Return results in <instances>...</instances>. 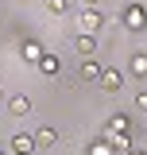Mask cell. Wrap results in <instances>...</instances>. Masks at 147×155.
I'll use <instances>...</instances> for the list:
<instances>
[{
	"mask_svg": "<svg viewBox=\"0 0 147 155\" xmlns=\"http://www.w3.org/2000/svg\"><path fill=\"white\" fill-rule=\"evenodd\" d=\"M31 151H35V140H31L27 132H16V136H12V155H31Z\"/></svg>",
	"mask_w": 147,
	"mask_h": 155,
	"instance_id": "cell-4",
	"label": "cell"
},
{
	"mask_svg": "<svg viewBox=\"0 0 147 155\" xmlns=\"http://www.w3.org/2000/svg\"><path fill=\"white\" fill-rule=\"evenodd\" d=\"M66 4H70V0H47V8H51L54 16H62V12H66Z\"/></svg>",
	"mask_w": 147,
	"mask_h": 155,
	"instance_id": "cell-11",
	"label": "cell"
},
{
	"mask_svg": "<svg viewBox=\"0 0 147 155\" xmlns=\"http://www.w3.org/2000/svg\"><path fill=\"white\" fill-rule=\"evenodd\" d=\"M132 74H136V78H147V54H136V58H132Z\"/></svg>",
	"mask_w": 147,
	"mask_h": 155,
	"instance_id": "cell-10",
	"label": "cell"
},
{
	"mask_svg": "<svg viewBox=\"0 0 147 155\" xmlns=\"http://www.w3.org/2000/svg\"><path fill=\"white\" fill-rule=\"evenodd\" d=\"M0 101H4V89H0Z\"/></svg>",
	"mask_w": 147,
	"mask_h": 155,
	"instance_id": "cell-15",
	"label": "cell"
},
{
	"mask_svg": "<svg viewBox=\"0 0 147 155\" xmlns=\"http://www.w3.org/2000/svg\"><path fill=\"white\" fill-rule=\"evenodd\" d=\"M136 109H139V113H147V89H143V93H136Z\"/></svg>",
	"mask_w": 147,
	"mask_h": 155,
	"instance_id": "cell-12",
	"label": "cell"
},
{
	"mask_svg": "<svg viewBox=\"0 0 147 155\" xmlns=\"http://www.w3.org/2000/svg\"><path fill=\"white\" fill-rule=\"evenodd\" d=\"M85 8H97V0H85Z\"/></svg>",
	"mask_w": 147,
	"mask_h": 155,
	"instance_id": "cell-14",
	"label": "cell"
},
{
	"mask_svg": "<svg viewBox=\"0 0 147 155\" xmlns=\"http://www.w3.org/2000/svg\"><path fill=\"white\" fill-rule=\"evenodd\" d=\"M97 85H101L105 93H120V89H124V74H120V70H101Z\"/></svg>",
	"mask_w": 147,
	"mask_h": 155,
	"instance_id": "cell-2",
	"label": "cell"
},
{
	"mask_svg": "<svg viewBox=\"0 0 147 155\" xmlns=\"http://www.w3.org/2000/svg\"><path fill=\"white\" fill-rule=\"evenodd\" d=\"M124 23H128L132 31H143V27H147V8H143V4H132L128 12H124Z\"/></svg>",
	"mask_w": 147,
	"mask_h": 155,
	"instance_id": "cell-3",
	"label": "cell"
},
{
	"mask_svg": "<svg viewBox=\"0 0 147 155\" xmlns=\"http://www.w3.org/2000/svg\"><path fill=\"white\" fill-rule=\"evenodd\" d=\"M124 155H143V151H139V147H128V151H124Z\"/></svg>",
	"mask_w": 147,
	"mask_h": 155,
	"instance_id": "cell-13",
	"label": "cell"
},
{
	"mask_svg": "<svg viewBox=\"0 0 147 155\" xmlns=\"http://www.w3.org/2000/svg\"><path fill=\"white\" fill-rule=\"evenodd\" d=\"M101 70H105V66H97L93 58H85V62H81V78H85V81H97V78H101Z\"/></svg>",
	"mask_w": 147,
	"mask_h": 155,
	"instance_id": "cell-9",
	"label": "cell"
},
{
	"mask_svg": "<svg viewBox=\"0 0 147 155\" xmlns=\"http://www.w3.org/2000/svg\"><path fill=\"white\" fill-rule=\"evenodd\" d=\"M101 23H105V16H101L97 8H81V16H77V35H93Z\"/></svg>",
	"mask_w": 147,
	"mask_h": 155,
	"instance_id": "cell-1",
	"label": "cell"
},
{
	"mask_svg": "<svg viewBox=\"0 0 147 155\" xmlns=\"http://www.w3.org/2000/svg\"><path fill=\"white\" fill-rule=\"evenodd\" d=\"M31 140H35V147H54V143H58V132H54V128H39Z\"/></svg>",
	"mask_w": 147,
	"mask_h": 155,
	"instance_id": "cell-5",
	"label": "cell"
},
{
	"mask_svg": "<svg viewBox=\"0 0 147 155\" xmlns=\"http://www.w3.org/2000/svg\"><path fill=\"white\" fill-rule=\"evenodd\" d=\"M128 128H132L128 116H112L109 120V136H128Z\"/></svg>",
	"mask_w": 147,
	"mask_h": 155,
	"instance_id": "cell-8",
	"label": "cell"
},
{
	"mask_svg": "<svg viewBox=\"0 0 147 155\" xmlns=\"http://www.w3.org/2000/svg\"><path fill=\"white\" fill-rule=\"evenodd\" d=\"M8 113L12 116H27L31 113V101H27V97H12V101H8Z\"/></svg>",
	"mask_w": 147,
	"mask_h": 155,
	"instance_id": "cell-7",
	"label": "cell"
},
{
	"mask_svg": "<svg viewBox=\"0 0 147 155\" xmlns=\"http://www.w3.org/2000/svg\"><path fill=\"white\" fill-rule=\"evenodd\" d=\"M74 47H77V54L93 58V51H97V39H93V35H77V39H74Z\"/></svg>",
	"mask_w": 147,
	"mask_h": 155,
	"instance_id": "cell-6",
	"label": "cell"
},
{
	"mask_svg": "<svg viewBox=\"0 0 147 155\" xmlns=\"http://www.w3.org/2000/svg\"><path fill=\"white\" fill-rule=\"evenodd\" d=\"M0 155H4V151H0Z\"/></svg>",
	"mask_w": 147,
	"mask_h": 155,
	"instance_id": "cell-16",
	"label": "cell"
}]
</instances>
